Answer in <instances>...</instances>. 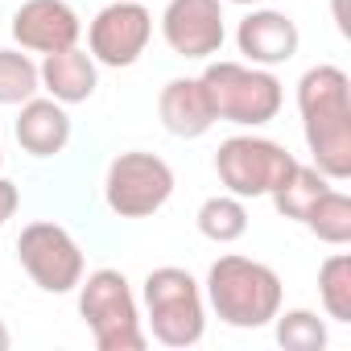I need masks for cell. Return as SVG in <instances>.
I'll list each match as a JSON object with an SVG mask.
<instances>
[{"mask_svg":"<svg viewBox=\"0 0 351 351\" xmlns=\"http://www.w3.org/2000/svg\"><path fill=\"white\" fill-rule=\"evenodd\" d=\"M38 79H42V91L58 104H87L99 87V62L79 50V46H66V50H54L42 58L38 66Z\"/></svg>","mask_w":351,"mask_h":351,"instance_id":"5bb4252c","label":"cell"},{"mask_svg":"<svg viewBox=\"0 0 351 351\" xmlns=\"http://www.w3.org/2000/svg\"><path fill=\"white\" fill-rule=\"evenodd\" d=\"M161 38L178 58H211L223 50V0H169L161 13Z\"/></svg>","mask_w":351,"mask_h":351,"instance_id":"30bf717a","label":"cell"},{"mask_svg":"<svg viewBox=\"0 0 351 351\" xmlns=\"http://www.w3.org/2000/svg\"><path fill=\"white\" fill-rule=\"evenodd\" d=\"M219 322L236 330H261L281 310V277L252 256H219L207 273V293Z\"/></svg>","mask_w":351,"mask_h":351,"instance_id":"7a4b0ae2","label":"cell"},{"mask_svg":"<svg viewBox=\"0 0 351 351\" xmlns=\"http://www.w3.org/2000/svg\"><path fill=\"white\" fill-rule=\"evenodd\" d=\"M306 232L310 236H318L322 244H335V248H343V244H351V199L343 195V191H322L318 195V203L306 211Z\"/></svg>","mask_w":351,"mask_h":351,"instance_id":"e0dca14e","label":"cell"},{"mask_svg":"<svg viewBox=\"0 0 351 351\" xmlns=\"http://www.w3.org/2000/svg\"><path fill=\"white\" fill-rule=\"evenodd\" d=\"M199 83L207 87L215 120L240 124V128H261L277 120L285 104V87L273 71L252 66V62H211Z\"/></svg>","mask_w":351,"mask_h":351,"instance_id":"3957f363","label":"cell"},{"mask_svg":"<svg viewBox=\"0 0 351 351\" xmlns=\"http://www.w3.org/2000/svg\"><path fill=\"white\" fill-rule=\"evenodd\" d=\"M228 5H244V9H256L261 0H228Z\"/></svg>","mask_w":351,"mask_h":351,"instance_id":"cb8c5ba5","label":"cell"},{"mask_svg":"<svg viewBox=\"0 0 351 351\" xmlns=\"http://www.w3.org/2000/svg\"><path fill=\"white\" fill-rule=\"evenodd\" d=\"M293 153L269 136H228L215 153V173L236 199H269L273 186L293 169Z\"/></svg>","mask_w":351,"mask_h":351,"instance_id":"52a82bcc","label":"cell"},{"mask_svg":"<svg viewBox=\"0 0 351 351\" xmlns=\"http://www.w3.org/2000/svg\"><path fill=\"white\" fill-rule=\"evenodd\" d=\"M9 347H13V335H9L5 322H0V351H9Z\"/></svg>","mask_w":351,"mask_h":351,"instance_id":"603a6c76","label":"cell"},{"mask_svg":"<svg viewBox=\"0 0 351 351\" xmlns=\"http://www.w3.org/2000/svg\"><path fill=\"white\" fill-rule=\"evenodd\" d=\"M13 38L21 50L34 54H54L66 46H79L83 21L79 13L66 5V0H25V5L13 13Z\"/></svg>","mask_w":351,"mask_h":351,"instance_id":"8fae6325","label":"cell"},{"mask_svg":"<svg viewBox=\"0 0 351 351\" xmlns=\"http://www.w3.org/2000/svg\"><path fill=\"white\" fill-rule=\"evenodd\" d=\"M157 116H161V128L178 141H199L215 124L207 87L199 79H169L157 95Z\"/></svg>","mask_w":351,"mask_h":351,"instance_id":"4fadbf2b","label":"cell"},{"mask_svg":"<svg viewBox=\"0 0 351 351\" xmlns=\"http://www.w3.org/2000/svg\"><path fill=\"white\" fill-rule=\"evenodd\" d=\"M0 165H5V153H0Z\"/></svg>","mask_w":351,"mask_h":351,"instance_id":"d4e9b609","label":"cell"},{"mask_svg":"<svg viewBox=\"0 0 351 351\" xmlns=\"http://www.w3.org/2000/svg\"><path fill=\"white\" fill-rule=\"evenodd\" d=\"M199 232L211 244H236L248 232V207L236 195H215L199 207Z\"/></svg>","mask_w":351,"mask_h":351,"instance_id":"ac0fdd59","label":"cell"},{"mask_svg":"<svg viewBox=\"0 0 351 351\" xmlns=\"http://www.w3.org/2000/svg\"><path fill=\"white\" fill-rule=\"evenodd\" d=\"M322 191H330V178L322 169H314V165H302V161H293V169L285 173V178L273 186V207H277V215L281 219H293V223H302L306 219V211L318 203V195Z\"/></svg>","mask_w":351,"mask_h":351,"instance_id":"2e32d148","label":"cell"},{"mask_svg":"<svg viewBox=\"0 0 351 351\" xmlns=\"http://www.w3.org/2000/svg\"><path fill=\"white\" fill-rule=\"evenodd\" d=\"M17 203H21V195H17V186H13L9 178H0V228H5V223L13 219V211H17Z\"/></svg>","mask_w":351,"mask_h":351,"instance_id":"7402d4cb","label":"cell"},{"mask_svg":"<svg viewBox=\"0 0 351 351\" xmlns=\"http://www.w3.org/2000/svg\"><path fill=\"white\" fill-rule=\"evenodd\" d=\"M145 318L161 347H195L207 335L203 285L178 265L153 269L145 277Z\"/></svg>","mask_w":351,"mask_h":351,"instance_id":"5b68a950","label":"cell"},{"mask_svg":"<svg viewBox=\"0 0 351 351\" xmlns=\"http://www.w3.org/2000/svg\"><path fill=\"white\" fill-rule=\"evenodd\" d=\"M79 314L99 351H145L149 343L136 293L120 269H95L79 281Z\"/></svg>","mask_w":351,"mask_h":351,"instance_id":"277c9868","label":"cell"},{"mask_svg":"<svg viewBox=\"0 0 351 351\" xmlns=\"http://www.w3.org/2000/svg\"><path fill=\"white\" fill-rule=\"evenodd\" d=\"M277 343L285 351H322L326 347V322L314 310H277Z\"/></svg>","mask_w":351,"mask_h":351,"instance_id":"44dd1931","label":"cell"},{"mask_svg":"<svg viewBox=\"0 0 351 351\" xmlns=\"http://www.w3.org/2000/svg\"><path fill=\"white\" fill-rule=\"evenodd\" d=\"M149 38H153V13L141 0H112L87 25V54L99 66L124 71L145 54Z\"/></svg>","mask_w":351,"mask_h":351,"instance_id":"9c48e42d","label":"cell"},{"mask_svg":"<svg viewBox=\"0 0 351 351\" xmlns=\"http://www.w3.org/2000/svg\"><path fill=\"white\" fill-rule=\"evenodd\" d=\"M17 261L29 273V281L46 293H71L83 281V248L79 240L50 219H38L21 228L17 236Z\"/></svg>","mask_w":351,"mask_h":351,"instance_id":"ba28073f","label":"cell"},{"mask_svg":"<svg viewBox=\"0 0 351 351\" xmlns=\"http://www.w3.org/2000/svg\"><path fill=\"white\" fill-rule=\"evenodd\" d=\"M298 112H302V132L314 169H322L330 182H347L351 178V79L330 62L310 66L298 79Z\"/></svg>","mask_w":351,"mask_h":351,"instance_id":"6da1fadb","label":"cell"},{"mask_svg":"<svg viewBox=\"0 0 351 351\" xmlns=\"http://www.w3.org/2000/svg\"><path fill=\"white\" fill-rule=\"evenodd\" d=\"M38 91H42L38 62L25 50H0V104H5V108H21Z\"/></svg>","mask_w":351,"mask_h":351,"instance_id":"ffe728a7","label":"cell"},{"mask_svg":"<svg viewBox=\"0 0 351 351\" xmlns=\"http://www.w3.org/2000/svg\"><path fill=\"white\" fill-rule=\"evenodd\" d=\"M13 132H17V145H21L29 157H54V153H62V149L71 145V116H66V104H58V99H50V95H46V99H42V95L25 99L21 112H17Z\"/></svg>","mask_w":351,"mask_h":351,"instance_id":"9a60e30c","label":"cell"},{"mask_svg":"<svg viewBox=\"0 0 351 351\" xmlns=\"http://www.w3.org/2000/svg\"><path fill=\"white\" fill-rule=\"evenodd\" d=\"M169 195H173L169 161L145 149L116 153L104 173V203L120 219H149L169 203Z\"/></svg>","mask_w":351,"mask_h":351,"instance_id":"8992f818","label":"cell"},{"mask_svg":"<svg viewBox=\"0 0 351 351\" xmlns=\"http://www.w3.org/2000/svg\"><path fill=\"white\" fill-rule=\"evenodd\" d=\"M318 298L326 318L351 322V256L347 252H335L318 265Z\"/></svg>","mask_w":351,"mask_h":351,"instance_id":"d6986e66","label":"cell"},{"mask_svg":"<svg viewBox=\"0 0 351 351\" xmlns=\"http://www.w3.org/2000/svg\"><path fill=\"white\" fill-rule=\"evenodd\" d=\"M236 46H240L244 62L273 71V66H285L298 54L302 34H298V21L281 9H252L236 29Z\"/></svg>","mask_w":351,"mask_h":351,"instance_id":"7c38bea8","label":"cell"}]
</instances>
